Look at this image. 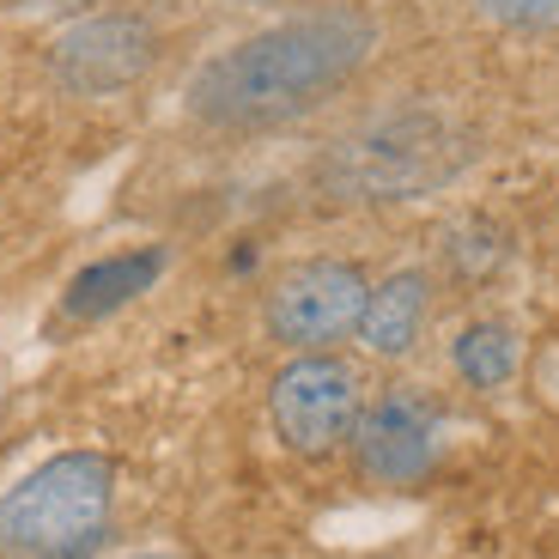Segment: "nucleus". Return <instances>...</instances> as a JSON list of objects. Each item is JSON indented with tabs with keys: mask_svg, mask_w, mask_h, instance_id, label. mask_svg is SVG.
<instances>
[{
	"mask_svg": "<svg viewBox=\"0 0 559 559\" xmlns=\"http://www.w3.org/2000/svg\"><path fill=\"white\" fill-rule=\"evenodd\" d=\"M383 25L365 0H305L274 25L225 43L189 73L182 110L213 134H262L317 116L378 61Z\"/></svg>",
	"mask_w": 559,
	"mask_h": 559,
	"instance_id": "1",
	"label": "nucleus"
},
{
	"mask_svg": "<svg viewBox=\"0 0 559 559\" xmlns=\"http://www.w3.org/2000/svg\"><path fill=\"white\" fill-rule=\"evenodd\" d=\"M116 511V462L61 450L0 492V559H85Z\"/></svg>",
	"mask_w": 559,
	"mask_h": 559,
	"instance_id": "2",
	"label": "nucleus"
},
{
	"mask_svg": "<svg viewBox=\"0 0 559 559\" xmlns=\"http://www.w3.org/2000/svg\"><path fill=\"white\" fill-rule=\"evenodd\" d=\"M462 165V140L432 110H395L341 140L329 158V189L347 201H407L450 182Z\"/></svg>",
	"mask_w": 559,
	"mask_h": 559,
	"instance_id": "3",
	"label": "nucleus"
},
{
	"mask_svg": "<svg viewBox=\"0 0 559 559\" xmlns=\"http://www.w3.org/2000/svg\"><path fill=\"white\" fill-rule=\"evenodd\" d=\"M365 371L353 359L335 353H293V359L274 371L267 383V419H274V438L293 456H335L347 450L353 426L365 414Z\"/></svg>",
	"mask_w": 559,
	"mask_h": 559,
	"instance_id": "4",
	"label": "nucleus"
},
{
	"mask_svg": "<svg viewBox=\"0 0 559 559\" xmlns=\"http://www.w3.org/2000/svg\"><path fill=\"white\" fill-rule=\"evenodd\" d=\"M371 274L347 255H305V262L280 267L262 298L267 335L286 353H335L341 341L359 335Z\"/></svg>",
	"mask_w": 559,
	"mask_h": 559,
	"instance_id": "5",
	"label": "nucleus"
},
{
	"mask_svg": "<svg viewBox=\"0 0 559 559\" xmlns=\"http://www.w3.org/2000/svg\"><path fill=\"white\" fill-rule=\"evenodd\" d=\"M158 49L165 37L146 13H128V7L80 13L49 37V80L68 98H116L158 68Z\"/></svg>",
	"mask_w": 559,
	"mask_h": 559,
	"instance_id": "6",
	"label": "nucleus"
},
{
	"mask_svg": "<svg viewBox=\"0 0 559 559\" xmlns=\"http://www.w3.org/2000/svg\"><path fill=\"white\" fill-rule=\"evenodd\" d=\"M438 438H444V414L432 395L419 383H390V390L365 395L347 450L371 487H419L438 468Z\"/></svg>",
	"mask_w": 559,
	"mask_h": 559,
	"instance_id": "7",
	"label": "nucleus"
},
{
	"mask_svg": "<svg viewBox=\"0 0 559 559\" xmlns=\"http://www.w3.org/2000/svg\"><path fill=\"white\" fill-rule=\"evenodd\" d=\"M432 305H438V280L426 267H390L383 280H371V298H365L353 341L365 347V359L402 365L414 359L426 329H432Z\"/></svg>",
	"mask_w": 559,
	"mask_h": 559,
	"instance_id": "8",
	"label": "nucleus"
},
{
	"mask_svg": "<svg viewBox=\"0 0 559 559\" xmlns=\"http://www.w3.org/2000/svg\"><path fill=\"white\" fill-rule=\"evenodd\" d=\"M165 267H170L165 243H140V250L104 255V262L80 267V274L68 280V293H61V317H68V322H104V317H116V310L134 305L140 293H153Z\"/></svg>",
	"mask_w": 559,
	"mask_h": 559,
	"instance_id": "9",
	"label": "nucleus"
},
{
	"mask_svg": "<svg viewBox=\"0 0 559 559\" xmlns=\"http://www.w3.org/2000/svg\"><path fill=\"white\" fill-rule=\"evenodd\" d=\"M523 365H530V347H523V329L511 317H468L450 341V371L475 395L511 390L523 378Z\"/></svg>",
	"mask_w": 559,
	"mask_h": 559,
	"instance_id": "10",
	"label": "nucleus"
},
{
	"mask_svg": "<svg viewBox=\"0 0 559 559\" xmlns=\"http://www.w3.org/2000/svg\"><path fill=\"white\" fill-rule=\"evenodd\" d=\"M475 19H487L492 31H518V37H554L559 0H475Z\"/></svg>",
	"mask_w": 559,
	"mask_h": 559,
	"instance_id": "11",
	"label": "nucleus"
},
{
	"mask_svg": "<svg viewBox=\"0 0 559 559\" xmlns=\"http://www.w3.org/2000/svg\"><path fill=\"white\" fill-rule=\"evenodd\" d=\"M523 371H530L535 402H542V407H554V414H559V335H547L542 347L530 353V365H523Z\"/></svg>",
	"mask_w": 559,
	"mask_h": 559,
	"instance_id": "12",
	"label": "nucleus"
},
{
	"mask_svg": "<svg viewBox=\"0 0 559 559\" xmlns=\"http://www.w3.org/2000/svg\"><path fill=\"white\" fill-rule=\"evenodd\" d=\"M219 7H238V13H280V7H305V0H219Z\"/></svg>",
	"mask_w": 559,
	"mask_h": 559,
	"instance_id": "13",
	"label": "nucleus"
},
{
	"mask_svg": "<svg viewBox=\"0 0 559 559\" xmlns=\"http://www.w3.org/2000/svg\"><path fill=\"white\" fill-rule=\"evenodd\" d=\"M122 559H177V554H122Z\"/></svg>",
	"mask_w": 559,
	"mask_h": 559,
	"instance_id": "14",
	"label": "nucleus"
}]
</instances>
